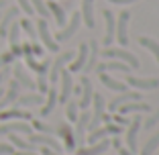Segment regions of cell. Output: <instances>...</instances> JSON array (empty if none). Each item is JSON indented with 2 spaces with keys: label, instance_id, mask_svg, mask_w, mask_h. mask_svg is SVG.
I'll list each match as a JSON object with an SVG mask.
<instances>
[{
  "label": "cell",
  "instance_id": "obj_1",
  "mask_svg": "<svg viewBox=\"0 0 159 155\" xmlns=\"http://www.w3.org/2000/svg\"><path fill=\"white\" fill-rule=\"evenodd\" d=\"M104 57H110V59H120V61H125L131 70H139V59H137L133 53L125 51V49H120V47H106V49H104Z\"/></svg>",
  "mask_w": 159,
  "mask_h": 155
},
{
  "label": "cell",
  "instance_id": "obj_2",
  "mask_svg": "<svg viewBox=\"0 0 159 155\" xmlns=\"http://www.w3.org/2000/svg\"><path fill=\"white\" fill-rule=\"evenodd\" d=\"M80 21H82V14L80 12H74L71 14V19L67 25H63L61 27V31H57L55 33V41H67V39H71L75 33H78V29H80Z\"/></svg>",
  "mask_w": 159,
  "mask_h": 155
},
{
  "label": "cell",
  "instance_id": "obj_3",
  "mask_svg": "<svg viewBox=\"0 0 159 155\" xmlns=\"http://www.w3.org/2000/svg\"><path fill=\"white\" fill-rule=\"evenodd\" d=\"M37 33H39V37H41L45 49H49L51 53H57L59 45H57V41L51 37V33H49V23H47V19H39L37 21Z\"/></svg>",
  "mask_w": 159,
  "mask_h": 155
},
{
  "label": "cell",
  "instance_id": "obj_4",
  "mask_svg": "<svg viewBox=\"0 0 159 155\" xmlns=\"http://www.w3.org/2000/svg\"><path fill=\"white\" fill-rule=\"evenodd\" d=\"M129 19H131V12H129V10H122V12L118 14V19H116V25H114V37H116V41L120 43L122 47L129 43V37H126V25H129Z\"/></svg>",
  "mask_w": 159,
  "mask_h": 155
},
{
  "label": "cell",
  "instance_id": "obj_5",
  "mask_svg": "<svg viewBox=\"0 0 159 155\" xmlns=\"http://www.w3.org/2000/svg\"><path fill=\"white\" fill-rule=\"evenodd\" d=\"M71 57H74V53H71V51H66V53H61V55L57 57L55 61H53L51 71H49V80H51V84H57L61 70H63V66H66V63H70V59H71Z\"/></svg>",
  "mask_w": 159,
  "mask_h": 155
},
{
  "label": "cell",
  "instance_id": "obj_6",
  "mask_svg": "<svg viewBox=\"0 0 159 155\" xmlns=\"http://www.w3.org/2000/svg\"><path fill=\"white\" fill-rule=\"evenodd\" d=\"M59 80H61V92H59V102L61 104H66L67 100H70L71 92H74V84H71V71H63L61 70L59 74Z\"/></svg>",
  "mask_w": 159,
  "mask_h": 155
},
{
  "label": "cell",
  "instance_id": "obj_7",
  "mask_svg": "<svg viewBox=\"0 0 159 155\" xmlns=\"http://www.w3.org/2000/svg\"><path fill=\"white\" fill-rule=\"evenodd\" d=\"M92 100H94V114H92V118H90V122H88L90 131L98 129L100 118H102V112H104V98H102V96H100V94H94Z\"/></svg>",
  "mask_w": 159,
  "mask_h": 155
},
{
  "label": "cell",
  "instance_id": "obj_8",
  "mask_svg": "<svg viewBox=\"0 0 159 155\" xmlns=\"http://www.w3.org/2000/svg\"><path fill=\"white\" fill-rule=\"evenodd\" d=\"M141 118L135 116L131 118V127H129V133H126V145H129V151H137L139 149V143H137V135H139V129H141Z\"/></svg>",
  "mask_w": 159,
  "mask_h": 155
},
{
  "label": "cell",
  "instance_id": "obj_9",
  "mask_svg": "<svg viewBox=\"0 0 159 155\" xmlns=\"http://www.w3.org/2000/svg\"><path fill=\"white\" fill-rule=\"evenodd\" d=\"M12 133H25V135H31L33 127L29 122H6V125H0V135H12Z\"/></svg>",
  "mask_w": 159,
  "mask_h": 155
},
{
  "label": "cell",
  "instance_id": "obj_10",
  "mask_svg": "<svg viewBox=\"0 0 159 155\" xmlns=\"http://www.w3.org/2000/svg\"><path fill=\"white\" fill-rule=\"evenodd\" d=\"M80 84H82V100H80V108L88 110V108H90V100H92V96H94L92 82H90L88 75H84V78L80 80Z\"/></svg>",
  "mask_w": 159,
  "mask_h": 155
},
{
  "label": "cell",
  "instance_id": "obj_11",
  "mask_svg": "<svg viewBox=\"0 0 159 155\" xmlns=\"http://www.w3.org/2000/svg\"><path fill=\"white\" fill-rule=\"evenodd\" d=\"M55 133L66 141V149L67 151H74V147H75V139H74V131H71V127L67 125V122H59L57 125V129H55Z\"/></svg>",
  "mask_w": 159,
  "mask_h": 155
},
{
  "label": "cell",
  "instance_id": "obj_12",
  "mask_svg": "<svg viewBox=\"0 0 159 155\" xmlns=\"http://www.w3.org/2000/svg\"><path fill=\"white\" fill-rule=\"evenodd\" d=\"M126 86H133V88L139 90H155L159 86V80H145V78H135V75H126Z\"/></svg>",
  "mask_w": 159,
  "mask_h": 155
},
{
  "label": "cell",
  "instance_id": "obj_13",
  "mask_svg": "<svg viewBox=\"0 0 159 155\" xmlns=\"http://www.w3.org/2000/svg\"><path fill=\"white\" fill-rule=\"evenodd\" d=\"M29 143H31V145L49 147V149H53V151H59L61 149L59 141H55V139H53V137H49V135H29Z\"/></svg>",
  "mask_w": 159,
  "mask_h": 155
},
{
  "label": "cell",
  "instance_id": "obj_14",
  "mask_svg": "<svg viewBox=\"0 0 159 155\" xmlns=\"http://www.w3.org/2000/svg\"><path fill=\"white\" fill-rule=\"evenodd\" d=\"M19 16V8L16 6H12V8H8L2 16H0V37H6V33H8L10 25L14 23V19Z\"/></svg>",
  "mask_w": 159,
  "mask_h": 155
},
{
  "label": "cell",
  "instance_id": "obj_15",
  "mask_svg": "<svg viewBox=\"0 0 159 155\" xmlns=\"http://www.w3.org/2000/svg\"><path fill=\"white\" fill-rule=\"evenodd\" d=\"M19 92H20V84L16 80H10L8 84V90H6V94L0 98V108H4L6 104H12L14 100L19 98Z\"/></svg>",
  "mask_w": 159,
  "mask_h": 155
},
{
  "label": "cell",
  "instance_id": "obj_16",
  "mask_svg": "<svg viewBox=\"0 0 159 155\" xmlns=\"http://www.w3.org/2000/svg\"><path fill=\"white\" fill-rule=\"evenodd\" d=\"M98 75H100V82H102V84L106 86L108 90H114V92H126V90H129V86H126L125 82H118V80H114V78L106 75L104 71H98Z\"/></svg>",
  "mask_w": 159,
  "mask_h": 155
},
{
  "label": "cell",
  "instance_id": "obj_17",
  "mask_svg": "<svg viewBox=\"0 0 159 155\" xmlns=\"http://www.w3.org/2000/svg\"><path fill=\"white\" fill-rule=\"evenodd\" d=\"M14 80L19 82L20 86H25L27 90H35V82L29 78V74L25 71V67L20 66V63H16V66H14Z\"/></svg>",
  "mask_w": 159,
  "mask_h": 155
},
{
  "label": "cell",
  "instance_id": "obj_18",
  "mask_svg": "<svg viewBox=\"0 0 159 155\" xmlns=\"http://www.w3.org/2000/svg\"><path fill=\"white\" fill-rule=\"evenodd\" d=\"M86 59H88V43H82L78 49V57H75V61L70 66V71H80V70H84L86 66Z\"/></svg>",
  "mask_w": 159,
  "mask_h": 155
},
{
  "label": "cell",
  "instance_id": "obj_19",
  "mask_svg": "<svg viewBox=\"0 0 159 155\" xmlns=\"http://www.w3.org/2000/svg\"><path fill=\"white\" fill-rule=\"evenodd\" d=\"M104 21H106V33H104V45H110L114 41V14L110 10H104Z\"/></svg>",
  "mask_w": 159,
  "mask_h": 155
},
{
  "label": "cell",
  "instance_id": "obj_20",
  "mask_svg": "<svg viewBox=\"0 0 159 155\" xmlns=\"http://www.w3.org/2000/svg\"><path fill=\"white\" fill-rule=\"evenodd\" d=\"M88 59H86V66H84V71L86 74H90V71L96 67V59H98V41H90V45H88Z\"/></svg>",
  "mask_w": 159,
  "mask_h": 155
},
{
  "label": "cell",
  "instance_id": "obj_21",
  "mask_svg": "<svg viewBox=\"0 0 159 155\" xmlns=\"http://www.w3.org/2000/svg\"><path fill=\"white\" fill-rule=\"evenodd\" d=\"M108 147H110V141L104 139V141L96 143V145L92 143V147H82V149H78V155H100V153H104Z\"/></svg>",
  "mask_w": 159,
  "mask_h": 155
},
{
  "label": "cell",
  "instance_id": "obj_22",
  "mask_svg": "<svg viewBox=\"0 0 159 155\" xmlns=\"http://www.w3.org/2000/svg\"><path fill=\"white\" fill-rule=\"evenodd\" d=\"M25 61H27V66L31 67V70H33L37 75H47V70H49V66H51V63H49V59H45V61H41V63H37L33 55H25Z\"/></svg>",
  "mask_w": 159,
  "mask_h": 155
},
{
  "label": "cell",
  "instance_id": "obj_23",
  "mask_svg": "<svg viewBox=\"0 0 159 155\" xmlns=\"http://www.w3.org/2000/svg\"><path fill=\"white\" fill-rule=\"evenodd\" d=\"M82 19H84L86 27H94V0H82Z\"/></svg>",
  "mask_w": 159,
  "mask_h": 155
},
{
  "label": "cell",
  "instance_id": "obj_24",
  "mask_svg": "<svg viewBox=\"0 0 159 155\" xmlns=\"http://www.w3.org/2000/svg\"><path fill=\"white\" fill-rule=\"evenodd\" d=\"M8 118H20V121H31V112L27 110H20V108H8V110H2L0 112V121H8Z\"/></svg>",
  "mask_w": 159,
  "mask_h": 155
},
{
  "label": "cell",
  "instance_id": "obj_25",
  "mask_svg": "<svg viewBox=\"0 0 159 155\" xmlns=\"http://www.w3.org/2000/svg\"><path fill=\"white\" fill-rule=\"evenodd\" d=\"M78 127H75V143H84V133H86V127H88L90 122V114L88 110L82 112V116H78Z\"/></svg>",
  "mask_w": 159,
  "mask_h": 155
},
{
  "label": "cell",
  "instance_id": "obj_26",
  "mask_svg": "<svg viewBox=\"0 0 159 155\" xmlns=\"http://www.w3.org/2000/svg\"><path fill=\"white\" fill-rule=\"evenodd\" d=\"M94 70H98V71L110 70V71H122V74H129V71H131V67L126 66L125 61H106V63H100V66H96Z\"/></svg>",
  "mask_w": 159,
  "mask_h": 155
},
{
  "label": "cell",
  "instance_id": "obj_27",
  "mask_svg": "<svg viewBox=\"0 0 159 155\" xmlns=\"http://www.w3.org/2000/svg\"><path fill=\"white\" fill-rule=\"evenodd\" d=\"M55 104H57V88L53 86V88L47 90V102H45V106L41 108V116L51 114V112H53V108H55Z\"/></svg>",
  "mask_w": 159,
  "mask_h": 155
},
{
  "label": "cell",
  "instance_id": "obj_28",
  "mask_svg": "<svg viewBox=\"0 0 159 155\" xmlns=\"http://www.w3.org/2000/svg\"><path fill=\"white\" fill-rule=\"evenodd\" d=\"M14 104L16 106H39L43 104V94H25L14 100Z\"/></svg>",
  "mask_w": 159,
  "mask_h": 155
},
{
  "label": "cell",
  "instance_id": "obj_29",
  "mask_svg": "<svg viewBox=\"0 0 159 155\" xmlns=\"http://www.w3.org/2000/svg\"><path fill=\"white\" fill-rule=\"evenodd\" d=\"M47 8H49V14L55 16L57 27H63V25H66V12H63V8L57 4L55 0H49V2H47Z\"/></svg>",
  "mask_w": 159,
  "mask_h": 155
},
{
  "label": "cell",
  "instance_id": "obj_30",
  "mask_svg": "<svg viewBox=\"0 0 159 155\" xmlns=\"http://www.w3.org/2000/svg\"><path fill=\"white\" fill-rule=\"evenodd\" d=\"M141 96L137 94V92H129V94H122V96H118V98H114V100H110V106H108V110H116L120 104H126V102H135V100H139Z\"/></svg>",
  "mask_w": 159,
  "mask_h": 155
},
{
  "label": "cell",
  "instance_id": "obj_31",
  "mask_svg": "<svg viewBox=\"0 0 159 155\" xmlns=\"http://www.w3.org/2000/svg\"><path fill=\"white\" fill-rule=\"evenodd\" d=\"M116 110L122 114V116H125V114H129V112H141V110H149V106H147V104H135V102H126V104H122V106H118Z\"/></svg>",
  "mask_w": 159,
  "mask_h": 155
},
{
  "label": "cell",
  "instance_id": "obj_32",
  "mask_svg": "<svg viewBox=\"0 0 159 155\" xmlns=\"http://www.w3.org/2000/svg\"><path fill=\"white\" fill-rule=\"evenodd\" d=\"M139 43H141V45H143L145 49H149V51L153 53L155 59H157V63H159V43L153 41L151 37H139Z\"/></svg>",
  "mask_w": 159,
  "mask_h": 155
},
{
  "label": "cell",
  "instance_id": "obj_33",
  "mask_svg": "<svg viewBox=\"0 0 159 155\" xmlns=\"http://www.w3.org/2000/svg\"><path fill=\"white\" fill-rule=\"evenodd\" d=\"M159 147V133L155 137H151L149 141L145 143V147H143V151H141V155H153V151Z\"/></svg>",
  "mask_w": 159,
  "mask_h": 155
},
{
  "label": "cell",
  "instance_id": "obj_34",
  "mask_svg": "<svg viewBox=\"0 0 159 155\" xmlns=\"http://www.w3.org/2000/svg\"><path fill=\"white\" fill-rule=\"evenodd\" d=\"M31 6H33L35 12L41 14V19H49V8H47V4L43 0H31Z\"/></svg>",
  "mask_w": 159,
  "mask_h": 155
},
{
  "label": "cell",
  "instance_id": "obj_35",
  "mask_svg": "<svg viewBox=\"0 0 159 155\" xmlns=\"http://www.w3.org/2000/svg\"><path fill=\"white\" fill-rule=\"evenodd\" d=\"M66 114H67V121L70 122H75L78 121V104L74 102V100H67L66 102Z\"/></svg>",
  "mask_w": 159,
  "mask_h": 155
},
{
  "label": "cell",
  "instance_id": "obj_36",
  "mask_svg": "<svg viewBox=\"0 0 159 155\" xmlns=\"http://www.w3.org/2000/svg\"><path fill=\"white\" fill-rule=\"evenodd\" d=\"M19 25H20V29H23L25 33L29 35V37H31V41H35V27H33V23H31V21L29 19H23V21H19Z\"/></svg>",
  "mask_w": 159,
  "mask_h": 155
},
{
  "label": "cell",
  "instance_id": "obj_37",
  "mask_svg": "<svg viewBox=\"0 0 159 155\" xmlns=\"http://www.w3.org/2000/svg\"><path fill=\"white\" fill-rule=\"evenodd\" d=\"M10 137V143H12V145L14 147H19V149H33V145H31V143H29V141H23V139H20V137H16V135H14V133H12V135H8Z\"/></svg>",
  "mask_w": 159,
  "mask_h": 155
},
{
  "label": "cell",
  "instance_id": "obj_38",
  "mask_svg": "<svg viewBox=\"0 0 159 155\" xmlns=\"http://www.w3.org/2000/svg\"><path fill=\"white\" fill-rule=\"evenodd\" d=\"M35 88H39V92L41 94H45L47 90V75H37V84H35Z\"/></svg>",
  "mask_w": 159,
  "mask_h": 155
},
{
  "label": "cell",
  "instance_id": "obj_39",
  "mask_svg": "<svg viewBox=\"0 0 159 155\" xmlns=\"http://www.w3.org/2000/svg\"><path fill=\"white\" fill-rule=\"evenodd\" d=\"M16 2H19V8L25 10V14H29V16H31V14L35 12L33 6H31V0H16Z\"/></svg>",
  "mask_w": 159,
  "mask_h": 155
},
{
  "label": "cell",
  "instance_id": "obj_40",
  "mask_svg": "<svg viewBox=\"0 0 159 155\" xmlns=\"http://www.w3.org/2000/svg\"><path fill=\"white\" fill-rule=\"evenodd\" d=\"M33 127L35 129H39V131H43V133H55V129H51V127H47V125H43V122H39V121H33Z\"/></svg>",
  "mask_w": 159,
  "mask_h": 155
},
{
  "label": "cell",
  "instance_id": "obj_41",
  "mask_svg": "<svg viewBox=\"0 0 159 155\" xmlns=\"http://www.w3.org/2000/svg\"><path fill=\"white\" fill-rule=\"evenodd\" d=\"M14 153V147L10 143H0V155H12Z\"/></svg>",
  "mask_w": 159,
  "mask_h": 155
},
{
  "label": "cell",
  "instance_id": "obj_42",
  "mask_svg": "<svg viewBox=\"0 0 159 155\" xmlns=\"http://www.w3.org/2000/svg\"><path fill=\"white\" fill-rule=\"evenodd\" d=\"M157 122H159V110L153 114V116H149V118L145 121V129H151V127H155Z\"/></svg>",
  "mask_w": 159,
  "mask_h": 155
},
{
  "label": "cell",
  "instance_id": "obj_43",
  "mask_svg": "<svg viewBox=\"0 0 159 155\" xmlns=\"http://www.w3.org/2000/svg\"><path fill=\"white\" fill-rule=\"evenodd\" d=\"M12 53L10 51H6V53H2V55H0V67H4L6 63H10V61H12Z\"/></svg>",
  "mask_w": 159,
  "mask_h": 155
},
{
  "label": "cell",
  "instance_id": "obj_44",
  "mask_svg": "<svg viewBox=\"0 0 159 155\" xmlns=\"http://www.w3.org/2000/svg\"><path fill=\"white\" fill-rule=\"evenodd\" d=\"M8 74H10V67L4 66V67H2V71H0V84H2L4 80H8Z\"/></svg>",
  "mask_w": 159,
  "mask_h": 155
},
{
  "label": "cell",
  "instance_id": "obj_45",
  "mask_svg": "<svg viewBox=\"0 0 159 155\" xmlns=\"http://www.w3.org/2000/svg\"><path fill=\"white\" fill-rule=\"evenodd\" d=\"M41 155H61V153H59V151L49 149V147H41Z\"/></svg>",
  "mask_w": 159,
  "mask_h": 155
},
{
  "label": "cell",
  "instance_id": "obj_46",
  "mask_svg": "<svg viewBox=\"0 0 159 155\" xmlns=\"http://www.w3.org/2000/svg\"><path fill=\"white\" fill-rule=\"evenodd\" d=\"M31 51H33L35 55H41L43 49H41V45H39V43H35V41H33V45H31Z\"/></svg>",
  "mask_w": 159,
  "mask_h": 155
},
{
  "label": "cell",
  "instance_id": "obj_47",
  "mask_svg": "<svg viewBox=\"0 0 159 155\" xmlns=\"http://www.w3.org/2000/svg\"><path fill=\"white\" fill-rule=\"evenodd\" d=\"M108 2H112V4H133L137 0H108Z\"/></svg>",
  "mask_w": 159,
  "mask_h": 155
},
{
  "label": "cell",
  "instance_id": "obj_48",
  "mask_svg": "<svg viewBox=\"0 0 159 155\" xmlns=\"http://www.w3.org/2000/svg\"><path fill=\"white\" fill-rule=\"evenodd\" d=\"M116 149H118V155H133V151H129V149H122L120 145H118Z\"/></svg>",
  "mask_w": 159,
  "mask_h": 155
},
{
  "label": "cell",
  "instance_id": "obj_49",
  "mask_svg": "<svg viewBox=\"0 0 159 155\" xmlns=\"http://www.w3.org/2000/svg\"><path fill=\"white\" fill-rule=\"evenodd\" d=\"M12 155H37V153H33V151H20V153H12Z\"/></svg>",
  "mask_w": 159,
  "mask_h": 155
},
{
  "label": "cell",
  "instance_id": "obj_50",
  "mask_svg": "<svg viewBox=\"0 0 159 155\" xmlns=\"http://www.w3.org/2000/svg\"><path fill=\"white\" fill-rule=\"evenodd\" d=\"M4 4V0H0V6ZM0 16H2V8H0Z\"/></svg>",
  "mask_w": 159,
  "mask_h": 155
}]
</instances>
